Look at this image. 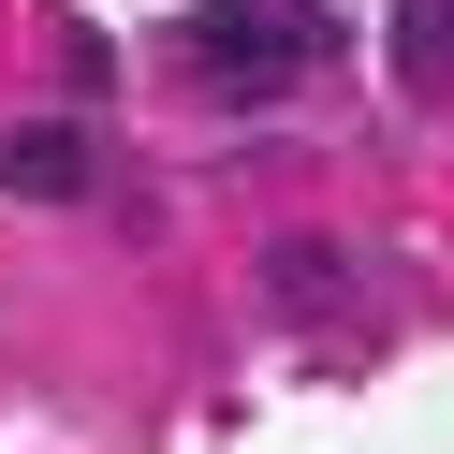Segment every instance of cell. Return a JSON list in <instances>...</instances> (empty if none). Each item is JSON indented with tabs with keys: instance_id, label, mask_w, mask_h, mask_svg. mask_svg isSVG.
<instances>
[{
	"instance_id": "obj_1",
	"label": "cell",
	"mask_w": 454,
	"mask_h": 454,
	"mask_svg": "<svg viewBox=\"0 0 454 454\" xmlns=\"http://www.w3.org/2000/svg\"><path fill=\"white\" fill-rule=\"evenodd\" d=\"M323 59H337V0H206L191 15V74L235 89V103H278Z\"/></svg>"
},
{
	"instance_id": "obj_2",
	"label": "cell",
	"mask_w": 454,
	"mask_h": 454,
	"mask_svg": "<svg viewBox=\"0 0 454 454\" xmlns=\"http://www.w3.org/2000/svg\"><path fill=\"white\" fill-rule=\"evenodd\" d=\"M0 191H30V206H89V132H74V118L0 132Z\"/></svg>"
},
{
	"instance_id": "obj_3",
	"label": "cell",
	"mask_w": 454,
	"mask_h": 454,
	"mask_svg": "<svg viewBox=\"0 0 454 454\" xmlns=\"http://www.w3.org/2000/svg\"><path fill=\"white\" fill-rule=\"evenodd\" d=\"M264 294L294 308V323H337V308H352V264H337L323 235H278V249H264Z\"/></svg>"
},
{
	"instance_id": "obj_4",
	"label": "cell",
	"mask_w": 454,
	"mask_h": 454,
	"mask_svg": "<svg viewBox=\"0 0 454 454\" xmlns=\"http://www.w3.org/2000/svg\"><path fill=\"white\" fill-rule=\"evenodd\" d=\"M395 74L411 89H454V0H395Z\"/></svg>"
}]
</instances>
